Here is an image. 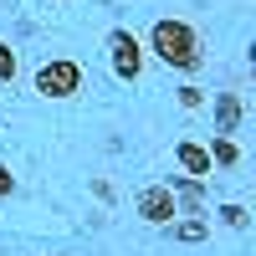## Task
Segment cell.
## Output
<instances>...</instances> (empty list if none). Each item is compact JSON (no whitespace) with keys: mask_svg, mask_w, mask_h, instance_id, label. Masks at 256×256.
I'll return each instance as SVG.
<instances>
[{"mask_svg":"<svg viewBox=\"0 0 256 256\" xmlns=\"http://www.w3.org/2000/svg\"><path fill=\"white\" fill-rule=\"evenodd\" d=\"M241 113H246L241 92H216V134H236V128H241Z\"/></svg>","mask_w":256,"mask_h":256,"instance_id":"7","label":"cell"},{"mask_svg":"<svg viewBox=\"0 0 256 256\" xmlns=\"http://www.w3.org/2000/svg\"><path fill=\"white\" fill-rule=\"evenodd\" d=\"M180 108H184V113L205 108V88H195V82H190V88H180Z\"/></svg>","mask_w":256,"mask_h":256,"instance_id":"12","label":"cell"},{"mask_svg":"<svg viewBox=\"0 0 256 256\" xmlns=\"http://www.w3.org/2000/svg\"><path fill=\"white\" fill-rule=\"evenodd\" d=\"M220 220H226L230 230H246V226H251V216H246V205H220Z\"/></svg>","mask_w":256,"mask_h":256,"instance_id":"11","label":"cell"},{"mask_svg":"<svg viewBox=\"0 0 256 256\" xmlns=\"http://www.w3.org/2000/svg\"><path fill=\"white\" fill-rule=\"evenodd\" d=\"M148 52H154L164 67H174V72H200V31L190 26V20H174V16H159L154 26H148Z\"/></svg>","mask_w":256,"mask_h":256,"instance_id":"1","label":"cell"},{"mask_svg":"<svg viewBox=\"0 0 256 256\" xmlns=\"http://www.w3.org/2000/svg\"><path fill=\"white\" fill-rule=\"evenodd\" d=\"M108 56H113V72H118L123 82H138V77H144L148 52H144V41L128 31V26H118V31L108 36Z\"/></svg>","mask_w":256,"mask_h":256,"instance_id":"3","label":"cell"},{"mask_svg":"<svg viewBox=\"0 0 256 256\" xmlns=\"http://www.w3.org/2000/svg\"><path fill=\"white\" fill-rule=\"evenodd\" d=\"M10 195H16V174L0 164V200H10Z\"/></svg>","mask_w":256,"mask_h":256,"instance_id":"13","label":"cell"},{"mask_svg":"<svg viewBox=\"0 0 256 256\" xmlns=\"http://www.w3.org/2000/svg\"><path fill=\"white\" fill-rule=\"evenodd\" d=\"M31 88L41 98H77L82 92V67L72 56H52V62H41L36 77H31Z\"/></svg>","mask_w":256,"mask_h":256,"instance_id":"2","label":"cell"},{"mask_svg":"<svg viewBox=\"0 0 256 256\" xmlns=\"http://www.w3.org/2000/svg\"><path fill=\"white\" fill-rule=\"evenodd\" d=\"M164 236H169V241H180V246H200V241L210 236V226H205L200 216H184V220H169V226H164Z\"/></svg>","mask_w":256,"mask_h":256,"instance_id":"8","label":"cell"},{"mask_svg":"<svg viewBox=\"0 0 256 256\" xmlns=\"http://www.w3.org/2000/svg\"><path fill=\"white\" fill-rule=\"evenodd\" d=\"M138 216H144L148 226H169V220L180 216L174 190H169V184H148V190H138Z\"/></svg>","mask_w":256,"mask_h":256,"instance_id":"4","label":"cell"},{"mask_svg":"<svg viewBox=\"0 0 256 256\" xmlns=\"http://www.w3.org/2000/svg\"><path fill=\"white\" fill-rule=\"evenodd\" d=\"M174 159H180V169H184L190 180H210V174H216L210 154H205V148H200L195 138H180V144H174Z\"/></svg>","mask_w":256,"mask_h":256,"instance_id":"5","label":"cell"},{"mask_svg":"<svg viewBox=\"0 0 256 256\" xmlns=\"http://www.w3.org/2000/svg\"><path fill=\"white\" fill-rule=\"evenodd\" d=\"M16 77H20V56L10 41H0V82H16Z\"/></svg>","mask_w":256,"mask_h":256,"instance_id":"10","label":"cell"},{"mask_svg":"<svg viewBox=\"0 0 256 256\" xmlns=\"http://www.w3.org/2000/svg\"><path fill=\"white\" fill-rule=\"evenodd\" d=\"M205 154H210V164H220V169H236V164H241V148H236V138H230V134H216Z\"/></svg>","mask_w":256,"mask_h":256,"instance_id":"9","label":"cell"},{"mask_svg":"<svg viewBox=\"0 0 256 256\" xmlns=\"http://www.w3.org/2000/svg\"><path fill=\"white\" fill-rule=\"evenodd\" d=\"M169 190H174V205H180V216H200V210H205V180L174 174V180H169Z\"/></svg>","mask_w":256,"mask_h":256,"instance_id":"6","label":"cell"}]
</instances>
